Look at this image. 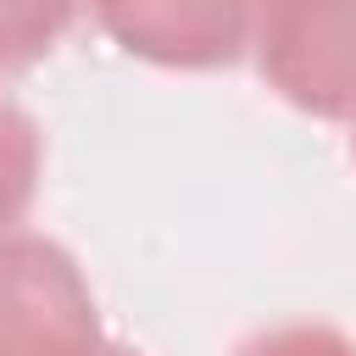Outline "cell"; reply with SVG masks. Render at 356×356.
I'll list each match as a JSON object with an SVG mask.
<instances>
[{"mask_svg": "<svg viewBox=\"0 0 356 356\" xmlns=\"http://www.w3.org/2000/svg\"><path fill=\"white\" fill-rule=\"evenodd\" d=\"M261 78L312 117H356V0H256Z\"/></svg>", "mask_w": 356, "mask_h": 356, "instance_id": "cell-1", "label": "cell"}, {"mask_svg": "<svg viewBox=\"0 0 356 356\" xmlns=\"http://www.w3.org/2000/svg\"><path fill=\"white\" fill-rule=\"evenodd\" d=\"M83 0H0V78L28 72L56 50Z\"/></svg>", "mask_w": 356, "mask_h": 356, "instance_id": "cell-4", "label": "cell"}, {"mask_svg": "<svg viewBox=\"0 0 356 356\" xmlns=\"http://www.w3.org/2000/svg\"><path fill=\"white\" fill-rule=\"evenodd\" d=\"M100 28L156 67H228L256 39V0H89Z\"/></svg>", "mask_w": 356, "mask_h": 356, "instance_id": "cell-3", "label": "cell"}, {"mask_svg": "<svg viewBox=\"0 0 356 356\" xmlns=\"http://www.w3.org/2000/svg\"><path fill=\"white\" fill-rule=\"evenodd\" d=\"M95 356H139V350H122V345H111V339H106V345H100Z\"/></svg>", "mask_w": 356, "mask_h": 356, "instance_id": "cell-7", "label": "cell"}, {"mask_svg": "<svg viewBox=\"0 0 356 356\" xmlns=\"http://www.w3.org/2000/svg\"><path fill=\"white\" fill-rule=\"evenodd\" d=\"M39 161H44V145H39V128L22 106L0 100V234L22 222V211L33 206V189H39Z\"/></svg>", "mask_w": 356, "mask_h": 356, "instance_id": "cell-5", "label": "cell"}, {"mask_svg": "<svg viewBox=\"0 0 356 356\" xmlns=\"http://www.w3.org/2000/svg\"><path fill=\"white\" fill-rule=\"evenodd\" d=\"M100 345L78 261L39 234H0V356H95Z\"/></svg>", "mask_w": 356, "mask_h": 356, "instance_id": "cell-2", "label": "cell"}, {"mask_svg": "<svg viewBox=\"0 0 356 356\" xmlns=\"http://www.w3.org/2000/svg\"><path fill=\"white\" fill-rule=\"evenodd\" d=\"M234 356H356V345L323 323H289V328H267L245 339Z\"/></svg>", "mask_w": 356, "mask_h": 356, "instance_id": "cell-6", "label": "cell"}]
</instances>
